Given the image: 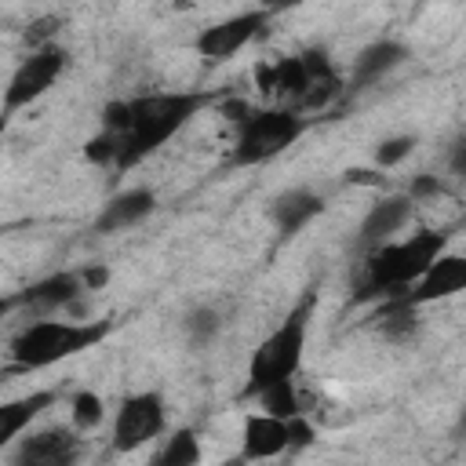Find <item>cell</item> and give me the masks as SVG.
<instances>
[{
	"instance_id": "obj_1",
	"label": "cell",
	"mask_w": 466,
	"mask_h": 466,
	"mask_svg": "<svg viewBox=\"0 0 466 466\" xmlns=\"http://www.w3.org/2000/svg\"><path fill=\"white\" fill-rule=\"evenodd\" d=\"M226 98V91H146L127 98V131L120 138V160L116 175L157 153L167 138H175L193 116H200L208 106Z\"/></svg>"
},
{
	"instance_id": "obj_2",
	"label": "cell",
	"mask_w": 466,
	"mask_h": 466,
	"mask_svg": "<svg viewBox=\"0 0 466 466\" xmlns=\"http://www.w3.org/2000/svg\"><path fill=\"white\" fill-rule=\"evenodd\" d=\"M444 248H448V229H415L408 240H382L379 248L364 251L353 288L357 302L404 291Z\"/></svg>"
},
{
	"instance_id": "obj_3",
	"label": "cell",
	"mask_w": 466,
	"mask_h": 466,
	"mask_svg": "<svg viewBox=\"0 0 466 466\" xmlns=\"http://www.w3.org/2000/svg\"><path fill=\"white\" fill-rule=\"evenodd\" d=\"M116 328L113 317L98 320H55V317H33L15 339H11V364L15 371H40L58 360H69L84 350H95L102 339H109Z\"/></svg>"
},
{
	"instance_id": "obj_4",
	"label": "cell",
	"mask_w": 466,
	"mask_h": 466,
	"mask_svg": "<svg viewBox=\"0 0 466 466\" xmlns=\"http://www.w3.org/2000/svg\"><path fill=\"white\" fill-rule=\"evenodd\" d=\"M313 302L317 295L306 291L288 317L255 346L251 360H248V382L240 390V400H251L262 386L280 382V379H295L302 368V353H306V335H309V320H313Z\"/></svg>"
},
{
	"instance_id": "obj_5",
	"label": "cell",
	"mask_w": 466,
	"mask_h": 466,
	"mask_svg": "<svg viewBox=\"0 0 466 466\" xmlns=\"http://www.w3.org/2000/svg\"><path fill=\"white\" fill-rule=\"evenodd\" d=\"M309 131V116L288 106L269 109H244L237 116V135L229 149L233 167H258L273 157H280L288 146H295Z\"/></svg>"
},
{
	"instance_id": "obj_6",
	"label": "cell",
	"mask_w": 466,
	"mask_h": 466,
	"mask_svg": "<svg viewBox=\"0 0 466 466\" xmlns=\"http://www.w3.org/2000/svg\"><path fill=\"white\" fill-rule=\"evenodd\" d=\"M69 69V51L58 47V44H47L40 51H29L15 73L7 76V87H4V98H0V131L7 127V120L22 109H29L36 98H44L58 80L62 73Z\"/></svg>"
},
{
	"instance_id": "obj_7",
	"label": "cell",
	"mask_w": 466,
	"mask_h": 466,
	"mask_svg": "<svg viewBox=\"0 0 466 466\" xmlns=\"http://www.w3.org/2000/svg\"><path fill=\"white\" fill-rule=\"evenodd\" d=\"M164 430H167L164 393L160 390H138V393H127L116 404L109 444H113L116 455H131V451L146 448L149 441H157Z\"/></svg>"
},
{
	"instance_id": "obj_8",
	"label": "cell",
	"mask_w": 466,
	"mask_h": 466,
	"mask_svg": "<svg viewBox=\"0 0 466 466\" xmlns=\"http://www.w3.org/2000/svg\"><path fill=\"white\" fill-rule=\"evenodd\" d=\"M273 15H266L262 7H251V11H240V15H229V18H218L211 25H204L193 40V51L208 62H226L233 58L237 51H244L248 44H255L266 29H269Z\"/></svg>"
},
{
	"instance_id": "obj_9",
	"label": "cell",
	"mask_w": 466,
	"mask_h": 466,
	"mask_svg": "<svg viewBox=\"0 0 466 466\" xmlns=\"http://www.w3.org/2000/svg\"><path fill=\"white\" fill-rule=\"evenodd\" d=\"M84 455V441L76 426H44L18 437L15 462L22 466H69Z\"/></svg>"
},
{
	"instance_id": "obj_10",
	"label": "cell",
	"mask_w": 466,
	"mask_h": 466,
	"mask_svg": "<svg viewBox=\"0 0 466 466\" xmlns=\"http://www.w3.org/2000/svg\"><path fill=\"white\" fill-rule=\"evenodd\" d=\"M466 288V255H459V251H441L404 291H393V295H404L411 306H426V302H437V299H448V295H455V291H462Z\"/></svg>"
},
{
	"instance_id": "obj_11",
	"label": "cell",
	"mask_w": 466,
	"mask_h": 466,
	"mask_svg": "<svg viewBox=\"0 0 466 466\" xmlns=\"http://www.w3.org/2000/svg\"><path fill=\"white\" fill-rule=\"evenodd\" d=\"M411 211H415V200L408 193H386V197H379L368 208V215L360 218V226H357V248L360 251L379 248L382 240H390L393 233H400L408 226Z\"/></svg>"
},
{
	"instance_id": "obj_12",
	"label": "cell",
	"mask_w": 466,
	"mask_h": 466,
	"mask_svg": "<svg viewBox=\"0 0 466 466\" xmlns=\"http://www.w3.org/2000/svg\"><path fill=\"white\" fill-rule=\"evenodd\" d=\"M80 295H84L80 269H62V273H51V277L22 288L18 291V309H29L33 317H51L55 309L73 306Z\"/></svg>"
},
{
	"instance_id": "obj_13",
	"label": "cell",
	"mask_w": 466,
	"mask_h": 466,
	"mask_svg": "<svg viewBox=\"0 0 466 466\" xmlns=\"http://www.w3.org/2000/svg\"><path fill=\"white\" fill-rule=\"evenodd\" d=\"M320 211H324V193H317V189H309V186L280 189V193L269 200V208H266L269 222L277 226V233H280L284 240L295 237L299 229H306Z\"/></svg>"
},
{
	"instance_id": "obj_14",
	"label": "cell",
	"mask_w": 466,
	"mask_h": 466,
	"mask_svg": "<svg viewBox=\"0 0 466 466\" xmlns=\"http://www.w3.org/2000/svg\"><path fill=\"white\" fill-rule=\"evenodd\" d=\"M157 211V193L149 186H131V189H120L116 197H109L102 204V211L95 215L91 229L95 233H120V229H131L138 226L142 218H149Z\"/></svg>"
},
{
	"instance_id": "obj_15",
	"label": "cell",
	"mask_w": 466,
	"mask_h": 466,
	"mask_svg": "<svg viewBox=\"0 0 466 466\" xmlns=\"http://www.w3.org/2000/svg\"><path fill=\"white\" fill-rule=\"evenodd\" d=\"M284 451H288V419H277L269 411H248L240 433V459L262 462V459H280Z\"/></svg>"
},
{
	"instance_id": "obj_16",
	"label": "cell",
	"mask_w": 466,
	"mask_h": 466,
	"mask_svg": "<svg viewBox=\"0 0 466 466\" xmlns=\"http://www.w3.org/2000/svg\"><path fill=\"white\" fill-rule=\"evenodd\" d=\"M408 58H411V47H408V44L382 36V40L368 44V47H364V51L353 58V69H350V80H346V87H350V91L371 87V84H379L386 73H393L397 66H404Z\"/></svg>"
},
{
	"instance_id": "obj_17",
	"label": "cell",
	"mask_w": 466,
	"mask_h": 466,
	"mask_svg": "<svg viewBox=\"0 0 466 466\" xmlns=\"http://www.w3.org/2000/svg\"><path fill=\"white\" fill-rule=\"evenodd\" d=\"M55 400H58V390H33L25 397L0 400V448H7L11 441H18Z\"/></svg>"
},
{
	"instance_id": "obj_18",
	"label": "cell",
	"mask_w": 466,
	"mask_h": 466,
	"mask_svg": "<svg viewBox=\"0 0 466 466\" xmlns=\"http://www.w3.org/2000/svg\"><path fill=\"white\" fill-rule=\"evenodd\" d=\"M371 331H379L390 342H404L419 331V306H411L404 295H382L379 306L368 317Z\"/></svg>"
},
{
	"instance_id": "obj_19",
	"label": "cell",
	"mask_w": 466,
	"mask_h": 466,
	"mask_svg": "<svg viewBox=\"0 0 466 466\" xmlns=\"http://www.w3.org/2000/svg\"><path fill=\"white\" fill-rule=\"evenodd\" d=\"M251 400L258 404V411H269V415H277V419H291V415H302V411H306V408H302V397H299V390H295V379L269 382V386H262Z\"/></svg>"
},
{
	"instance_id": "obj_20",
	"label": "cell",
	"mask_w": 466,
	"mask_h": 466,
	"mask_svg": "<svg viewBox=\"0 0 466 466\" xmlns=\"http://www.w3.org/2000/svg\"><path fill=\"white\" fill-rule=\"evenodd\" d=\"M200 437L189 430V426H182V430H175L167 441H164V448L153 455V462L157 466H197L200 462Z\"/></svg>"
},
{
	"instance_id": "obj_21",
	"label": "cell",
	"mask_w": 466,
	"mask_h": 466,
	"mask_svg": "<svg viewBox=\"0 0 466 466\" xmlns=\"http://www.w3.org/2000/svg\"><path fill=\"white\" fill-rule=\"evenodd\" d=\"M69 415H73V426H76L80 433H91V430L102 426V419H106V400H102L95 390H80V393H73V400H69Z\"/></svg>"
},
{
	"instance_id": "obj_22",
	"label": "cell",
	"mask_w": 466,
	"mask_h": 466,
	"mask_svg": "<svg viewBox=\"0 0 466 466\" xmlns=\"http://www.w3.org/2000/svg\"><path fill=\"white\" fill-rule=\"evenodd\" d=\"M182 328H186V335H189V342H193V346H208V342L218 335L222 317H218L211 306H197V309H189V313H186Z\"/></svg>"
},
{
	"instance_id": "obj_23",
	"label": "cell",
	"mask_w": 466,
	"mask_h": 466,
	"mask_svg": "<svg viewBox=\"0 0 466 466\" xmlns=\"http://www.w3.org/2000/svg\"><path fill=\"white\" fill-rule=\"evenodd\" d=\"M84 157H87L95 167H116V160H120V135L98 127V135H91V138L84 142Z\"/></svg>"
},
{
	"instance_id": "obj_24",
	"label": "cell",
	"mask_w": 466,
	"mask_h": 466,
	"mask_svg": "<svg viewBox=\"0 0 466 466\" xmlns=\"http://www.w3.org/2000/svg\"><path fill=\"white\" fill-rule=\"evenodd\" d=\"M415 146H419V135H411V131H408V135H390V138H382V142L375 146V157H371V160H375L379 171H382V167H397Z\"/></svg>"
},
{
	"instance_id": "obj_25",
	"label": "cell",
	"mask_w": 466,
	"mask_h": 466,
	"mask_svg": "<svg viewBox=\"0 0 466 466\" xmlns=\"http://www.w3.org/2000/svg\"><path fill=\"white\" fill-rule=\"evenodd\" d=\"M58 29H62V18H58V15H40V18H33V22L25 25L22 44H25L29 51H40V47H47V44L58 40Z\"/></svg>"
},
{
	"instance_id": "obj_26",
	"label": "cell",
	"mask_w": 466,
	"mask_h": 466,
	"mask_svg": "<svg viewBox=\"0 0 466 466\" xmlns=\"http://www.w3.org/2000/svg\"><path fill=\"white\" fill-rule=\"evenodd\" d=\"M404 193H408V197L419 204V200H426V197L444 193V182H441L437 175H419V178H411V182H408V189H404Z\"/></svg>"
},
{
	"instance_id": "obj_27",
	"label": "cell",
	"mask_w": 466,
	"mask_h": 466,
	"mask_svg": "<svg viewBox=\"0 0 466 466\" xmlns=\"http://www.w3.org/2000/svg\"><path fill=\"white\" fill-rule=\"evenodd\" d=\"M80 280H84V291H95V288H102L109 280V269L106 266H84L80 269Z\"/></svg>"
},
{
	"instance_id": "obj_28",
	"label": "cell",
	"mask_w": 466,
	"mask_h": 466,
	"mask_svg": "<svg viewBox=\"0 0 466 466\" xmlns=\"http://www.w3.org/2000/svg\"><path fill=\"white\" fill-rule=\"evenodd\" d=\"M302 0H258V7L266 11V15H280V11H291V7H299Z\"/></svg>"
},
{
	"instance_id": "obj_29",
	"label": "cell",
	"mask_w": 466,
	"mask_h": 466,
	"mask_svg": "<svg viewBox=\"0 0 466 466\" xmlns=\"http://www.w3.org/2000/svg\"><path fill=\"white\" fill-rule=\"evenodd\" d=\"M18 309V291L15 295H0V320L7 317V313H15Z\"/></svg>"
}]
</instances>
